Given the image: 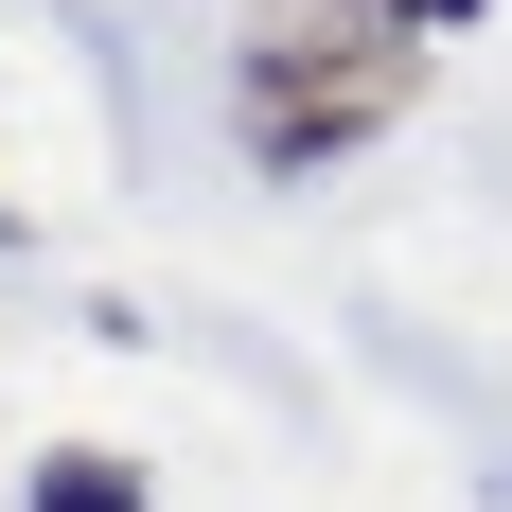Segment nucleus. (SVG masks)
Segmentation results:
<instances>
[{"label":"nucleus","mask_w":512,"mask_h":512,"mask_svg":"<svg viewBox=\"0 0 512 512\" xmlns=\"http://www.w3.org/2000/svg\"><path fill=\"white\" fill-rule=\"evenodd\" d=\"M407 106H424V36H389L371 0H283L230 53V142H248V177H336Z\"/></svg>","instance_id":"1"},{"label":"nucleus","mask_w":512,"mask_h":512,"mask_svg":"<svg viewBox=\"0 0 512 512\" xmlns=\"http://www.w3.org/2000/svg\"><path fill=\"white\" fill-rule=\"evenodd\" d=\"M36 512H142V460H106V442H53V460H36Z\"/></svg>","instance_id":"2"},{"label":"nucleus","mask_w":512,"mask_h":512,"mask_svg":"<svg viewBox=\"0 0 512 512\" xmlns=\"http://www.w3.org/2000/svg\"><path fill=\"white\" fill-rule=\"evenodd\" d=\"M371 18H389V36H477L495 0H371Z\"/></svg>","instance_id":"3"},{"label":"nucleus","mask_w":512,"mask_h":512,"mask_svg":"<svg viewBox=\"0 0 512 512\" xmlns=\"http://www.w3.org/2000/svg\"><path fill=\"white\" fill-rule=\"evenodd\" d=\"M0 248H18V195H0Z\"/></svg>","instance_id":"4"}]
</instances>
